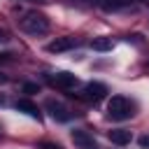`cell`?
<instances>
[{
  "label": "cell",
  "instance_id": "cell-6",
  "mask_svg": "<svg viewBox=\"0 0 149 149\" xmlns=\"http://www.w3.org/2000/svg\"><path fill=\"white\" fill-rule=\"evenodd\" d=\"M72 142H74L79 149H98V147H95V140H93L86 130H79V128L72 130Z\"/></svg>",
  "mask_w": 149,
  "mask_h": 149
},
{
  "label": "cell",
  "instance_id": "cell-1",
  "mask_svg": "<svg viewBox=\"0 0 149 149\" xmlns=\"http://www.w3.org/2000/svg\"><path fill=\"white\" fill-rule=\"evenodd\" d=\"M21 28L28 33V35H42L49 30V19L40 12H28L23 19H21Z\"/></svg>",
  "mask_w": 149,
  "mask_h": 149
},
{
  "label": "cell",
  "instance_id": "cell-17",
  "mask_svg": "<svg viewBox=\"0 0 149 149\" xmlns=\"http://www.w3.org/2000/svg\"><path fill=\"white\" fill-rule=\"evenodd\" d=\"M35 2H47V0H35Z\"/></svg>",
  "mask_w": 149,
  "mask_h": 149
},
{
  "label": "cell",
  "instance_id": "cell-5",
  "mask_svg": "<svg viewBox=\"0 0 149 149\" xmlns=\"http://www.w3.org/2000/svg\"><path fill=\"white\" fill-rule=\"evenodd\" d=\"M51 81L56 84V86H61V88H72V86H77L79 84V79H77V74H72V72H56L54 77H51Z\"/></svg>",
  "mask_w": 149,
  "mask_h": 149
},
{
  "label": "cell",
  "instance_id": "cell-11",
  "mask_svg": "<svg viewBox=\"0 0 149 149\" xmlns=\"http://www.w3.org/2000/svg\"><path fill=\"white\" fill-rule=\"evenodd\" d=\"M98 5H102L105 9H119V7H126V5H130L133 0H95Z\"/></svg>",
  "mask_w": 149,
  "mask_h": 149
},
{
  "label": "cell",
  "instance_id": "cell-3",
  "mask_svg": "<svg viewBox=\"0 0 149 149\" xmlns=\"http://www.w3.org/2000/svg\"><path fill=\"white\" fill-rule=\"evenodd\" d=\"M105 93H107V86L100 84V81H88V84L84 86V98H86V100L98 102V100L105 98Z\"/></svg>",
  "mask_w": 149,
  "mask_h": 149
},
{
  "label": "cell",
  "instance_id": "cell-2",
  "mask_svg": "<svg viewBox=\"0 0 149 149\" xmlns=\"http://www.w3.org/2000/svg\"><path fill=\"white\" fill-rule=\"evenodd\" d=\"M107 116L114 119V121L130 119V116H133V105L128 102V98H123V95H114V98L107 102Z\"/></svg>",
  "mask_w": 149,
  "mask_h": 149
},
{
  "label": "cell",
  "instance_id": "cell-16",
  "mask_svg": "<svg viewBox=\"0 0 149 149\" xmlns=\"http://www.w3.org/2000/svg\"><path fill=\"white\" fill-rule=\"evenodd\" d=\"M5 40H7V35H5L2 30H0V42H5Z\"/></svg>",
  "mask_w": 149,
  "mask_h": 149
},
{
  "label": "cell",
  "instance_id": "cell-9",
  "mask_svg": "<svg viewBox=\"0 0 149 149\" xmlns=\"http://www.w3.org/2000/svg\"><path fill=\"white\" fill-rule=\"evenodd\" d=\"M109 140L114 142V144H128L130 142V130H126V128H114V130H109Z\"/></svg>",
  "mask_w": 149,
  "mask_h": 149
},
{
  "label": "cell",
  "instance_id": "cell-8",
  "mask_svg": "<svg viewBox=\"0 0 149 149\" xmlns=\"http://www.w3.org/2000/svg\"><path fill=\"white\" fill-rule=\"evenodd\" d=\"M19 112H23V114H28V116H33V119H40V109H37V105H33L30 100H16V105H14Z\"/></svg>",
  "mask_w": 149,
  "mask_h": 149
},
{
  "label": "cell",
  "instance_id": "cell-4",
  "mask_svg": "<svg viewBox=\"0 0 149 149\" xmlns=\"http://www.w3.org/2000/svg\"><path fill=\"white\" fill-rule=\"evenodd\" d=\"M77 44V40L74 37H56L54 42H49L47 44V51H51V54H61V51H68V49H72Z\"/></svg>",
  "mask_w": 149,
  "mask_h": 149
},
{
  "label": "cell",
  "instance_id": "cell-10",
  "mask_svg": "<svg viewBox=\"0 0 149 149\" xmlns=\"http://www.w3.org/2000/svg\"><path fill=\"white\" fill-rule=\"evenodd\" d=\"M112 47H114V42L109 37H95V40H91V49L93 51H112Z\"/></svg>",
  "mask_w": 149,
  "mask_h": 149
},
{
  "label": "cell",
  "instance_id": "cell-7",
  "mask_svg": "<svg viewBox=\"0 0 149 149\" xmlns=\"http://www.w3.org/2000/svg\"><path fill=\"white\" fill-rule=\"evenodd\" d=\"M44 107H47V112H49L56 121H68V119H70V112H68L61 102H56V100H47Z\"/></svg>",
  "mask_w": 149,
  "mask_h": 149
},
{
  "label": "cell",
  "instance_id": "cell-13",
  "mask_svg": "<svg viewBox=\"0 0 149 149\" xmlns=\"http://www.w3.org/2000/svg\"><path fill=\"white\" fill-rule=\"evenodd\" d=\"M140 147H144V149H149V137L144 135V137H140Z\"/></svg>",
  "mask_w": 149,
  "mask_h": 149
},
{
  "label": "cell",
  "instance_id": "cell-14",
  "mask_svg": "<svg viewBox=\"0 0 149 149\" xmlns=\"http://www.w3.org/2000/svg\"><path fill=\"white\" fill-rule=\"evenodd\" d=\"M42 149H61V147H58V144H49V142H44Z\"/></svg>",
  "mask_w": 149,
  "mask_h": 149
},
{
  "label": "cell",
  "instance_id": "cell-12",
  "mask_svg": "<svg viewBox=\"0 0 149 149\" xmlns=\"http://www.w3.org/2000/svg\"><path fill=\"white\" fill-rule=\"evenodd\" d=\"M23 91H26V93H37L40 86H37V84H23Z\"/></svg>",
  "mask_w": 149,
  "mask_h": 149
},
{
  "label": "cell",
  "instance_id": "cell-15",
  "mask_svg": "<svg viewBox=\"0 0 149 149\" xmlns=\"http://www.w3.org/2000/svg\"><path fill=\"white\" fill-rule=\"evenodd\" d=\"M5 81H7V77H5L2 72H0V84H5Z\"/></svg>",
  "mask_w": 149,
  "mask_h": 149
}]
</instances>
